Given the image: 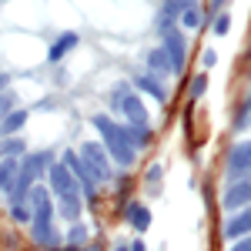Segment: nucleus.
<instances>
[{
  "label": "nucleus",
  "mask_w": 251,
  "mask_h": 251,
  "mask_svg": "<svg viewBox=\"0 0 251 251\" xmlns=\"http://www.w3.org/2000/svg\"><path fill=\"white\" fill-rule=\"evenodd\" d=\"M91 124H94V131L100 134V144H104V151H107L111 161H117L121 168H131V164L137 161V148L127 141V134L121 131L117 121H111L107 114H94Z\"/></svg>",
  "instance_id": "f257e3e1"
},
{
  "label": "nucleus",
  "mask_w": 251,
  "mask_h": 251,
  "mask_svg": "<svg viewBox=\"0 0 251 251\" xmlns=\"http://www.w3.org/2000/svg\"><path fill=\"white\" fill-rule=\"evenodd\" d=\"M111 107L124 117V124H148V107L141 104V97L131 91V84H114L111 91Z\"/></svg>",
  "instance_id": "f03ea898"
},
{
  "label": "nucleus",
  "mask_w": 251,
  "mask_h": 251,
  "mask_svg": "<svg viewBox=\"0 0 251 251\" xmlns=\"http://www.w3.org/2000/svg\"><path fill=\"white\" fill-rule=\"evenodd\" d=\"M77 154H80V161L87 164V171H91L94 181H111V157H107V151H104L100 141H84Z\"/></svg>",
  "instance_id": "7ed1b4c3"
},
{
  "label": "nucleus",
  "mask_w": 251,
  "mask_h": 251,
  "mask_svg": "<svg viewBox=\"0 0 251 251\" xmlns=\"http://www.w3.org/2000/svg\"><path fill=\"white\" fill-rule=\"evenodd\" d=\"M161 50L168 54V60H171V74H184V67H188V37L177 30V27H171V30H164L161 34Z\"/></svg>",
  "instance_id": "20e7f679"
},
{
  "label": "nucleus",
  "mask_w": 251,
  "mask_h": 251,
  "mask_svg": "<svg viewBox=\"0 0 251 251\" xmlns=\"http://www.w3.org/2000/svg\"><path fill=\"white\" fill-rule=\"evenodd\" d=\"M27 198H30V221H34V228H47V225H50V218H54L50 191H47L44 184H34Z\"/></svg>",
  "instance_id": "39448f33"
},
{
  "label": "nucleus",
  "mask_w": 251,
  "mask_h": 251,
  "mask_svg": "<svg viewBox=\"0 0 251 251\" xmlns=\"http://www.w3.org/2000/svg\"><path fill=\"white\" fill-rule=\"evenodd\" d=\"M248 204H251V174H245V177H238V181H231L225 188L221 208L234 214V211H241V208H248Z\"/></svg>",
  "instance_id": "423d86ee"
},
{
  "label": "nucleus",
  "mask_w": 251,
  "mask_h": 251,
  "mask_svg": "<svg viewBox=\"0 0 251 251\" xmlns=\"http://www.w3.org/2000/svg\"><path fill=\"white\" fill-rule=\"evenodd\" d=\"M225 171H228V177H245V174H251V141H238V144H231V151H228V157H225Z\"/></svg>",
  "instance_id": "0eeeda50"
},
{
  "label": "nucleus",
  "mask_w": 251,
  "mask_h": 251,
  "mask_svg": "<svg viewBox=\"0 0 251 251\" xmlns=\"http://www.w3.org/2000/svg\"><path fill=\"white\" fill-rule=\"evenodd\" d=\"M50 168H54V151H37V154H24L20 157L17 171L24 174L27 181H40Z\"/></svg>",
  "instance_id": "6e6552de"
},
{
  "label": "nucleus",
  "mask_w": 251,
  "mask_h": 251,
  "mask_svg": "<svg viewBox=\"0 0 251 251\" xmlns=\"http://www.w3.org/2000/svg\"><path fill=\"white\" fill-rule=\"evenodd\" d=\"M77 44H80L77 30H64V34H57V37L50 40V47H47V60H50V64H60V60L67 57Z\"/></svg>",
  "instance_id": "1a4fd4ad"
},
{
  "label": "nucleus",
  "mask_w": 251,
  "mask_h": 251,
  "mask_svg": "<svg viewBox=\"0 0 251 251\" xmlns=\"http://www.w3.org/2000/svg\"><path fill=\"white\" fill-rule=\"evenodd\" d=\"M47 181H50V191L57 194V198H60V194H71V191H80L77 181H74V174L67 171L60 161H54V168L47 171Z\"/></svg>",
  "instance_id": "9d476101"
},
{
  "label": "nucleus",
  "mask_w": 251,
  "mask_h": 251,
  "mask_svg": "<svg viewBox=\"0 0 251 251\" xmlns=\"http://www.w3.org/2000/svg\"><path fill=\"white\" fill-rule=\"evenodd\" d=\"M248 234H251V204L241 208V211H234L231 218H228V225H225V238H228V241L248 238Z\"/></svg>",
  "instance_id": "9b49d317"
},
{
  "label": "nucleus",
  "mask_w": 251,
  "mask_h": 251,
  "mask_svg": "<svg viewBox=\"0 0 251 251\" xmlns=\"http://www.w3.org/2000/svg\"><path fill=\"white\" fill-rule=\"evenodd\" d=\"M121 214H124V221H127L134 231H148V228H151V211H148L141 201H127V204L121 208Z\"/></svg>",
  "instance_id": "f8f14e48"
},
{
  "label": "nucleus",
  "mask_w": 251,
  "mask_h": 251,
  "mask_svg": "<svg viewBox=\"0 0 251 251\" xmlns=\"http://www.w3.org/2000/svg\"><path fill=\"white\" fill-rule=\"evenodd\" d=\"M144 64H148V74L157 80L171 77V60H168V54L161 50V47H151L148 54H144Z\"/></svg>",
  "instance_id": "ddd939ff"
},
{
  "label": "nucleus",
  "mask_w": 251,
  "mask_h": 251,
  "mask_svg": "<svg viewBox=\"0 0 251 251\" xmlns=\"http://www.w3.org/2000/svg\"><path fill=\"white\" fill-rule=\"evenodd\" d=\"M134 87H137V91H144V94H151L157 104H164V100H168V84H164V80H157V77H151V74H137Z\"/></svg>",
  "instance_id": "4468645a"
},
{
  "label": "nucleus",
  "mask_w": 251,
  "mask_h": 251,
  "mask_svg": "<svg viewBox=\"0 0 251 251\" xmlns=\"http://www.w3.org/2000/svg\"><path fill=\"white\" fill-rule=\"evenodd\" d=\"M27 117H30V111H24V107L10 111V114L0 121V134L3 137H17V131H24V124H27Z\"/></svg>",
  "instance_id": "2eb2a0df"
},
{
  "label": "nucleus",
  "mask_w": 251,
  "mask_h": 251,
  "mask_svg": "<svg viewBox=\"0 0 251 251\" xmlns=\"http://www.w3.org/2000/svg\"><path fill=\"white\" fill-rule=\"evenodd\" d=\"M191 7H198V0H164L157 17H164L168 24H177L181 14H184V10H191Z\"/></svg>",
  "instance_id": "dca6fc26"
},
{
  "label": "nucleus",
  "mask_w": 251,
  "mask_h": 251,
  "mask_svg": "<svg viewBox=\"0 0 251 251\" xmlns=\"http://www.w3.org/2000/svg\"><path fill=\"white\" fill-rule=\"evenodd\" d=\"M80 211H84V201H80V191H71V194H60V214L67 221H80Z\"/></svg>",
  "instance_id": "f3484780"
},
{
  "label": "nucleus",
  "mask_w": 251,
  "mask_h": 251,
  "mask_svg": "<svg viewBox=\"0 0 251 251\" xmlns=\"http://www.w3.org/2000/svg\"><path fill=\"white\" fill-rule=\"evenodd\" d=\"M121 131L127 134V141L134 144L137 151L151 144V124H121Z\"/></svg>",
  "instance_id": "a211bd4d"
},
{
  "label": "nucleus",
  "mask_w": 251,
  "mask_h": 251,
  "mask_svg": "<svg viewBox=\"0 0 251 251\" xmlns=\"http://www.w3.org/2000/svg\"><path fill=\"white\" fill-rule=\"evenodd\" d=\"M60 238H64V234L57 231V228H54V225H47V228H34V241H37L40 248H57L60 245Z\"/></svg>",
  "instance_id": "6ab92c4d"
},
{
  "label": "nucleus",
  "mask_w": 251,
  "mask_h": 251,
  "mask_svg": "<svg viewBox=\"0 0 251 251\" xmlns=\"http://www.w3.org/2000/svg\"><path fill=\"white\" fill-rule=\"evenodd\" d=\"M251 127V97H245L238 104V114H234V131H248Z\"/></svg>",
  "instance_id": "aec40b11"
},
{
  "label": "nucleus",
  "mask_w": 251,
  "mask_h": 251,
  "mask_svg": "<svg viewBox=\"0 0 251 251\" xmlns=\"http://www.w3.org/2000/svg\"><path fill=\"white\" fill-rule=\"evenodd\" d=\"M64 241H67V245H71V248H84V241H87V228H84V225H71V228H67V234H64Z\"/></svg>",
  "instance_id": "412c9836"
},
{
  "label": "nucleus",
  "mask_w": 251,
  "mask_h": 251,
  "mask_svg": "<svg viewBox=\"0 0 251 251\" xmlns=\"http://www.w3.org/2000/svg\"><path fill=\"white\" fill-rule=\"evenodd\" d=\"M204 91H208V74L201 71V74H194V80H191V91H188V97H191V100H198V97L204 94Z\"/></svg>",
  "instance_id": "4be33fe9"
},
{
  "label": "nucleus",
  "mask_w": 251,
  "mask_h": 251,
  "mask_svg": "<svg viewBox=\"0 0 251 251\" xmlns=\"http://www.w3.org/2000/svg\"><path fill=\"white\" fill-rule=\"evenodd\" d=\"M211 30L218 34V37H225V34H231V14H214V24Z\"/></svg>",
  "instance_id": "5701e85b"
},
{
  "label": "nucleus",
  "mask_w": 251,
  "mask_h": 251,
  "mask_svg": "<svg viewBox=\"0 0 251 251\" xmlns=\"http://www.w3.org/2000/svg\"><path fill=\"white\" fill-rule=\"evenodd\" d=\"M177 24H184V27H191V30H198V27H204V24H201V10H198V7H191V10H184Z\"/></svg>",
  "instance_id": "b1692460"
},
{
  "label": "nucleus",
  "mask_w": 251,
  "mask_h": 251,
  "mask_svg": "<svg viewBox=\"0 0 251 251\" xmlns=\"http://www.w3.org/2000/svg\"><path fill=\"white\" fill-rule=\"evenodd\" d=\"M161 174H164V168H161V164H151V168H148V191H161Z\"/></svg>",
  "instance_id": "393cba45"
},
{
  "label": "nucleus",
  "mask_w": 251,
  "mask_h": 251,
  "mask_svg": "<svg viewBox=\"0 0 251 251\" xmlns=\"http://www.w3.org/2000/svg\"><path fill=\"white\" fill-rule=\"evenodd\" d=\"M14 104H17V94H10V91H3V94H0V117H7L10 111H17Z\"/></svg>",
  "instance_id": "a878e982"
},
{
  "label": "nucleus",
  "mask_w": 251,
  "mask_h": 251,
  "mask_svg": "<svg viewBox=\"0 0 251 251\" xmlns=\"http://www.w3.org/2000/svg\"><path fill=\"white\" fill-rule=\"evenodd\" d=\"M10 218H14L17 225H27V221H30V208H27V204H10Z\"/></svg>",
  "instance_id": "bb28decb"
},
{
  "label": "nucleus",
  "mask_w": 251,
  "mask_h": 251,
  "mask_svg": "<svg viewBox=\"0 0 251 251\" xmlns=\"http://www.w3.org/2000/svg\"><path fill=\"white\" fill-rule=\"evenodd\" d=\"M231 251H251V238H238V241H231Z\"/></svg>",
  "instance_id": "cd10ccee"
},
{
  "label": "nucleus",
  "mask_w": 251,
  "mask_h": 251,
  "mask_svg": "<svg viewBox=\"0 0 251 251\" xmlns=\"http://www.w3.org/2000/svg\"><path fill=\"white\" fill-rule=\"evenodd\" d=\"M218 64V54L214 50H204V67H214Z\"/></svg>",
  "instance_id": "c85d7f7f"
},
{
  "label": "nucleus",
  "mask_w": 251,
  "mask_h": 251,
  "mask_svg": "<svg viewBox=\"0 0 251 251\" xmlns=\"http://www.w3.org/2000/svg\"><path fill=\"white\" fill-rule=\"evenodd\" d=\"M225 7H228V0H211V10H214V14H225Z\"/></svg>",
  "instance_id": "c756f323"
},
{
  "label": "nucleus",
  "mask_w": 251,
  "mask_h": 251,
  "mask_svg": "<svg viewBox=\"0 0 251 251\" xmlns=\"http://www.w3.org/2000/svg\"><path fill=\"white\" fill-rule=\"evenodd\" d=\"M50 251H100V248H97V245L94 248H71V245H64V248H50Z\"/></svg>",
  "instance_id": "7c9ffc66"
},
{
  "label": "nucleus",
  "mask_w": 251,
  "mask_h": 251,
  "mask_svg": "<svg viewBox=\"0 0 251 251\" xmlns=\"http://www.w3.org/2000/svg\"><path fill=\"white\" fill-rule=\"evenodd\" d=\"M7 84H10V77H7V74H0V94L7 91Z\"/></svg>",
  "instance_id": "2f4dec72"
},
{
  "label": "nucleus",
  "mask_w": 251,
  "mask_h": 251,
  "mask_svg": "<svg viewBox=\"0 0 251 251\" xmlns=\"http://www.w3.org/2000/svg\"><path fill=\"white\" fill-rule=\"evenodd\" d=\"M131 251H144V241H134V245H127Z\"/></svg>",
  "instance_id": "473e14b6"
},
{
  "label": "nucleus",
  "mask_w": 251,
  "mask_h": 251,
  "mask_svg": "<svg viewBox=\"0 0 251 251\" xmlns=\"http://www.w3.org/2000/svg\"><path fill=\"white\" fill-rule=\"evenodd\" d=\"M114 251H131V248H127L124 241H117V245H114Z\"/></svg>",
  "instance_id": "72a5a7b5"
},
{
  "label": "nucleus",
  "mask_w": 251,
  "mask_h": 251,
  "mask_svg": "<svg viewBox=\"0 0 251 251\" xmlns=\"http://www.w3.org/2000/svg\"><path fill=\"white\" fill-rule=\"evenodd\" d=\"M248 97H251V94H248Z\"/></svg>",
  "instance_id": "f704fd0d"
}]
</instances>
